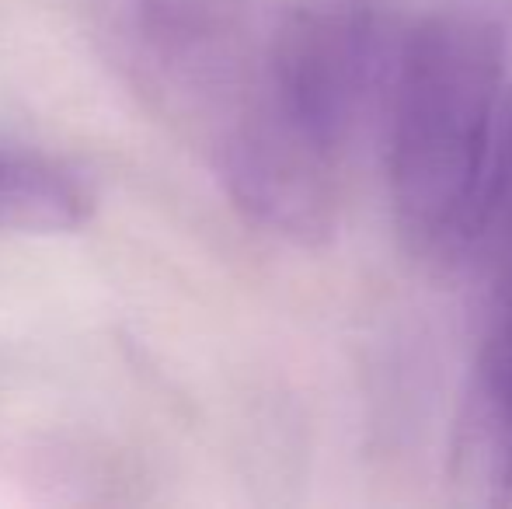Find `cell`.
Listing matches in <instances>:
<instances>
[{"mask_svg": "<svg viewBox=\"0 0 512 509\" xmlns=\"http://www.w3.org/2000/svg\"><path fill=\"white\" fill-rule=\"evenodd\" d=\"M506 28L478 7L429 11L401 42L391 77L387 182L415 258L474 255L506 123Z\"/></svg>", "mask_w": 512, "mask_h": 509, "instance_id": "cell-1", "label": "cell"}, {"mask_svg": "<svg viewBox=\"0 0 512 509\" xmlns=\"http://www.w3.org/2000/svg\"><path fill=\"white\" fill-rule=\"evenodd\" d=\"M91 217V189L53 161L0 154V231L60 234Z\"/></svg>", "mask_w": 512, "mask_h": 509, "instance_id": "cell-2", "label": "cell"}]
</instances>
